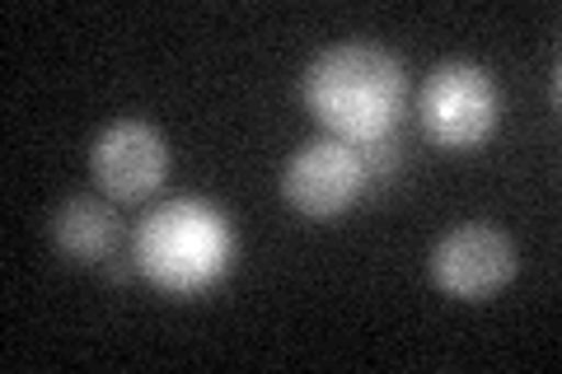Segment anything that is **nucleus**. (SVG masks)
<instances>
[{
  "label": "nucleus",
  "mask_w": 562,
  "mask_h": 374,
  "mask_svg": "<svg viewBox=\"0 0 562 374\" xmlns=\"http://www.w3.org/2000/svg\"><path fill=\"white\" fill-rule=\"evenodd\" d=\"M235 225L221 206L202 197H169L132 235V262L155 291L173 299L202 295L231 272L235 262Z\"/></svg>",
  "instance_id": "f03ea898"
},
{
  "label": "nucleus",
  "mask_w": 562,
  "mask_h": 374,
  "mask_svg": "<svg viewBox=\"0 0 562 374\" xmlns=\"http://www.w3.org/2000/svg\"><path fill=\"white\" fill-rule=\"evenodd\" d=\"M422 132L441 150H479L492 140L502 122V94L497 80L479 61H446L436 66L417 99Z\"/></svg>",
  "instance_id": "7ed1b4c3"
},
{
  "label": "nucleus",
  "mask_w": 562,
  "mask_h": 374,
  "mask_svg": "<svg viewBox=\"0 0 562 374\" xmlns=\"http://www.w3.org/2000/svg\"><path fill=\"white\" fill-rule=\"evenodd\" d=\"M47 239L61 258L70 262H109L122 243V220L109 202L99 197H70L52 211L47 220Z\"/></svg>",
  "instance_id": "0eeeda50"
},
{
  "label": "nucleus",
  "mask_w": 562,
  "mask_h": 374,
  "mask_svg": "<svg viewBox=\"0 0 562 374\" xmlns=\"http://www.w3.org/2000/svg\"><path fill=\"white\" fill-rule=\"evenodd\" d=\"M361 150V165H366V183L371 188H390L398 169H403V146H398V136H384V140H366Z\"/></svg>",
  "instance_id": "6e6552de"
},
{
  "label": "nucleus",
  "mask_w": 562,
  "mask_h": 374,
  "mask_svg": "<svg viewBox=\"0 0 562 374\" xmlns=\"http://www.w3.org/2000/svg\"><path fill=\"white\" fill-rule=\"evenodd\" d=\"M94 183L113 202H140L169 178V140L140 117H117L94 136Z\"/></svg>",
  "instance_id": "423d86ee"
},
{
  "label": "nucleus",
  "mask_w": 562,
  "mask_h": 374,
  "mask_svg": "<svg viewBox=\"0 0 562 374\" xmlns=\"http://www.w3.org/2000/svg\"><path fill=\"white\" fill-rule=\"evenodd\" d=\"M516 243L497 225L469 220L454 225L450 235L431 248V281L450 299H487L516 276Z\"/></svg>",
  "instance_id": "39448f33"
},
{
  "label": "nucleus",
  "mask_w": 562,
  "mask_h": 374,
  "mask_svg": "<svg viewBox=\"0 0 562 374\" xmlns=\"http://www.w3.org/2000/svg\"><path fill=\"white\" fill-rule=\"evenodd\" d=\"M305 109L328 136L347 146L384 140L398 132L403 99H408V76L394 52L375 43H333L305 66L301 80Z\"/></svg>",
  "instance_id": "f257e3e1"
},
{
  "label": "nucleus",
  "mask_w": 562,
  "mask_h": 374,
  "mask_svg": "<svg viewBox=\"0 0 562 374\" xmlns=\"http://www.w3.org/2000/svg\"><path fill=\"white\" fill-rule=\"evenodd\" d=\"M366 192H371V183H366L361 150L338 136L305 140V146L286 159V169H281V197L291 202V211H301L310 220L342 216Z\"/></svg>",
  "instance_id": "20e7f679"
}]
</instances>
